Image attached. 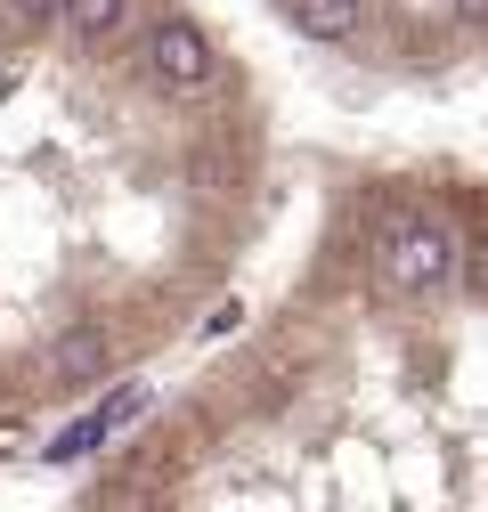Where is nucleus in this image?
I'll list each match as a JSON object with an SVG mask.
<instances>
[{
  "label": "nucleus",
  "mask_w": 488,
  "mask_h": 512,
  "mask_svg": "<svg viewBox=\"0 0 488 512\" xmlns=\"http://www.w3.org/2000/svg\"><path fill=\"white\" fill-rule=\"evenodd\" d=\"M375 269H383L391 293H440V285L464 277V244L432 212H391L383 220V244H375Z\"/></svg>",
  "instance_id": "obj_1"
},
{
  "label": "nucleus",
  "mask_w": 488,
  "mask_h": 512,
  "mask_svg": "<svg viewBox=\"0 0 488 512\" xmlns=\"http://www.w3.org/2000/svg\"><path fill=\"white\" fill-rule=\"evenodd\" d=\"M147 66H155V82H163L171 98H196V90H212L220 57H212V33H204L196 17H163V25L147 33Z\"/></svg>",
  "instance_id": "obj_2"
},
{
  "label": "nucleus",
  "mask_w": 488,
  "mask_h": 512,
  "mask_svg": "<svg viewBox=\"0 0 488 512\" xmlns=\"http://www.w3.org/2000/svg\"><path fill=\"white\" fill-rule=\"evenodd\" d=\"M57 25L98 49V41H114L122 25H131V0H57Z\"/></svg>",
  "instance_id": "obj_3"
},
{
  "label": "nucleus",
  "mask_w": 488,
  "mask_h": 512,
  "mask_svg": "<svg viewBox=\"0 0 488 512\" xmlns=\"http://www.w3.org/2000/svg\"><path fill=\"white\" fill-rule=\"evenodd\" d=\"M285 9H293V25L310 41H350L366 25V0H285Z\"/></svg>",
  "instance_id": "obj_4"
},
{
  "label": "nucleus",
  "mask_w": 488,
  "mask_h": 512,
  "mask_svg": "<svg viewBox=\"0 0 488 512\" xmlns=\"http://www.w3.org/2000/svg\"><path fill=\"white\" fill-rule=\"evenodd\" d=\"M114 366V334H98V326H74L66 342H57V374L66 382H98Z\"/></svg>",
  "instance_id": "obj_5"
},
{
  "label": "nucleus",
  "mask_w": 488,
  "mask_h": 512,
  "mask_svg": "<svg viewBox=\"0 0 488 512\" xmlns=\"http://www.w3.org/2000/svg\"><path fill=\"white\" fill-rule=\"evenodd\" d=\"M139 415H147V391H139V382H131V391H114V399H106V407H98L90 423H98V439H114L122 423H139Z\"/></svg>",
  "instance_id": "obj_6"
},
{
  "label": "nucleus",
  "mask_w": 488,
  "mask_h": 512,
  "mask_svg": "<svg viewBox=\"0 0 488 512\" xmlns=\"http://www.w3.org/2000/svg\"><path fill=\"white\" fill-rule=\"evenodd\" d=\"M464 285L472 293H488V220L472 228V244H464Z\"/></svg>",
  "instance_id": "obj_7"
},
{
  "label": "nucleus",
  "mask_w": 488,
  "mask_h": 512,
  "mask_svg": "<svg viewBox=\"0 0 488 512\" xmlns=\"http://www.w3.org/2000/svg\"><path fill=\"white\" fill-rule=\"evenodd\" d=\"M17 25H57V0H9Z\"/></svg>",
  "instance_id": "obj_8"
},
{
  "label": "nucleus",
  "mask_w": 488,
  "mask_h": 512,
  "mask_svg": "<svg viewBox=\"0 0 488 512\" xmlns=\"http://www.w3.org/2000/svg\"><path fill=\"white\" fill-rule=\"evenodd\" d=\"M448 17L456 25H488V0H448Z\"/></svg>",
  "instance_id": "obj_9"
}]
</instances>
